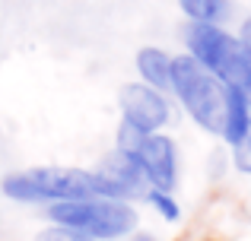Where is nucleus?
I'll return each mask as SVG.
<instances>
[{
    "label": "nucleus",
    "instance_id": "f257e3e1",
    "mask_svg": "<svg viewBox=\"0 0 251 241\" xmlns=\"http://www.w3.org/2000/svg\"><path fill=\"white\" fill-rule=\"evenodd\" d=\"M48 219L54 225H67L89 238H121L137 229V210L127 200L111 197H80L57 200L48 206Z\"/></svg>",
    "mask_w": 251,
    "mask_h": 241
},
{
    "label": "nucleus",
    "instance_id": "f03ea898",
    "mask_svg": "<svg viewBox=\"0 0 251 241\" xmlns=\"http://www.w3.org/2000/svg\"><path fill=\"white\" fill-rule=\"evenodd\" d=\"M172 92L203 130L223 133V105H226V83L216 80L201 61L191 54L172 57Z\"/></svg>",
    "mask_w": 251,
    "mask_h": 241
},
{
    "label": "nucleus",
    "instance_id": "7ed1b4c3",
    "mask_svg": "<svg viewBox=\"0 0 251 241\" xmlns=\"http://www.w3.org/2000/svg\"><path fill=\"white\" fill-rule=\"evenodd\" d=\"M0 191L19 203H57V200H80L96 197V178L83 168H29L10 172L0 181Z\"/></svg>",
    "mask_w": 251,
    "mask_h": 241
},
{
    "label": "nucleus",
    "instance_id": "20e7f679",
    "mask_svg": "<svg viewBox=\"0 0 251 241\" xmlns=\"http://www.w3.org/2000/svg\"><path fill=\"white\" fill-rule=\"evenodd\" d=\"M96 178V197H111V200H137L147 197L150 184L143 178L140 165H137L134 155L115 149L111 155H105L102 165L92 172Z\"/></svg>",
    "mask_w": 251,
    "mask_h": 241
},
{
    "label": "nucleus",
    "instance_id": "39448f33",
    "mask_svg": "<svg viewBox=\"0 0 251 241\" xmlns=\"http://www.w3.org/2000/svg\"><path fill=\"white\" fill-rule=\"evenodd\" d=\"M118 105L127 124H134L143 133H159L162 127L172 121V108L166 95L159 89L147 86V83H127L118 92Z\"/></svg>",
    "mask_w": 251,
    "mask_h": 241
},
{
    "label": "nucleus",
    "instance_id": "423d86ee",
    "mask_svg": "<svg viewBox=\"0 0 251 241\" xmlns=\"http://www.w3.org/2000/svg\"><path fill=\"white\" fill-rule=\"evenodd\" d=\"M143 178L156 191H172L178 178V162H175V143L162 133H147L134 153Z\"/></svg>",
    "mask_w": 251,
    "mask_h": 241
},
{
    "label": "nucleus",
    "instance_id": "0eeeda50",
    "mask_svg": "<svg viewBox=\"0 0 251 241\" xmlns=\"http://www.w3.org/2000/svg\"><path fill=\"white\" fill-rule=\"evenodd\" d=\"M251 130V102L239 86H226V105H223V140L229 146L242 140Z\"/></svg>",
    "mask_w": 251,
    "mask_h": 241
},
{
    "label": "nucleus",
    "instance_id": "6e6552de",
    "mask_svg": "<svg viewBox=\"0 0 251 241\" xmlns=\"http://www.w3.org/2000/svg\"><path fill=\"white\" fill-rule=\"evenodd\" d=\"M137 73L143 76V83L159 92L172 89V54H166L162 48H143L137 54Z\"/></svg>",
    "mask_w": 251,
    "mask_h": 241
},
{
    "label": "nucleus",
    "instance_id": "1a4fd4ad",
    "mask_svg": "<svg viewBox=\"0 0 251 241\" xmlns=\"http://www.w3.org/2000/svg\"><path fill=\"white\" fill-rule=\"evenodd\" d=\"M178 6L191 22H213V25H220L229 13L226 0H178Z\"/></svg>",
    "mask_w": 251,
    "mask_h": 241
},
{
    "label": "nucleus",
    "instance_id": "9d476101",
    "mask_svg": "<svg viewBox=\"0 0 251 241\" xmlns=\"http://www.w3.org/2000/svg\"><path fill=\"white\" fill-rule=\"evenodd\" d=\"M143 200H147V203L153 206V210L159 213L166 222H175V219L181 216V210H178V203H175V197H172V191H156V187H150Z\"/></svg>",
    "mask_w": 251,
    "mask_h": 241
},
{
    "label": "nucleus",
    "instance_id": "9b49d317",
    "mask_svg": "<svg viewBox=\"0 0 251 241\" xmlns=\"http://www.w3.org/2000/svg\"><path fill=\"white\" fill-rule=\"evenodd\" d=\"M35 241H96V238L83 235V232H76V229H67V225H51V229L38 232Z\"/></svg>",
    "mask_w": 251,
    "mask_h": 241
},
{
    "label": "nucleus",
    "instance_id": "f8f14e48",
    "mask_svg": "<svg viewBox=\"0 0 251 241\" xmlns=\"http://www.w3.org/2000/svg\"><path fill=\"white\" fill-rule=\"evenodd\" d=\"M232 162L242 175H251V130L232 146Z\"/></svg>",
    "mask_w": 251,
    "mask_h": 241
},
{
    "label": "nucleus",
    "instance_id": "ddd939ff",
    "mask_svg": "<svg viewBox=\"0 0 251 241\" xmlns=\"http://www.w3.org/2000/svg\"><path fill=\"white\" fill-rule=\"evenodd\" d=\"M134 241H156L153 235H143V232H140V235H134Z\"/></svg>",
    "mask_w": 251,
    "mask_h": 241
}]
</instances>
